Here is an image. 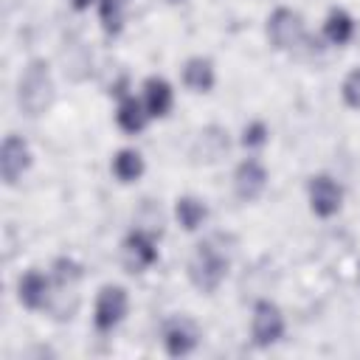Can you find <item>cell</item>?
Wrapping results in <instances>:
<instances>
[{
	"label": "cell",
	"mask_w": 360,
	"mask_h": 360,
	"mask_svg": "<svg viewBox=\"0 0 360 360\" xmlns=\"http://www.w3.org/2000/svg\"><path fill=\"white\" fill-rule=\"evenodd\" d=\"M228 152V132L222 127H205L197 132L191 143V158L194 163H217Z\"/></svg>",
	"instance_id": "cell-11"
},
{
	"label": "cell",
	"mask_w": 360,
	"mask_h": 360,
	"mask_svg": "<svg viewBox=\"0 0 360 360\" xmlns=\"http://www.w3.org/2000/svg\"><path fill=\"white\" fill-rule=\"evenodd\" d=\"M70 3H73V8H76V11H84V8H90V3H93V0H70Z\"/></svg>",
	"instance_id": "cell-22"
},
{
	"label": "cell",
	"mask_w": 360,
	"mask_h": 360,
	"mask_svg": "<svg viewBox=\"0 0 360 360\" xmlns=\"http://www.w3.org/2000/svg\"><path fill=\"white\" fill-rule=\"evenodd\" d=\"M323 34H326V39L332 45H346L352 39V34H354V20L343 8H332L326 22H323Z\"/></svg>",
	"instance_id": "cell-18"
},
{
	"label": "cell",
	"mask_w": 360,
	"mask_h": 360,
	"mask_svg": "<svg viewBox=\"0 0 360 360\" xmlns=\"http://www.w3.org/2000/svg\"><path fill=\"white\" fill-rule=\"evenodd\" d=\"M267 39L273 48L278 51H292L301 45L304 39V20L298 11L292 8H276L270 17H267Z\"/></svg>",
	"instance_id": "cell-4"
},
{
	"label": "cell",
	"mask_w": 360,
	"mask_h": 360,
	"mask_svg": "<svg viewBox=\"0 0 360 360\" xmlns=\"http://www.w3.org/2000/svg\"><path fill=\"white\" fill-rule=\"evenodd\" d=\"M163 346L172 357H183L197 346V332L191 329L188 321H172L163 329Z\"/></svg>",
	"instance_id": "cell-15"
},
{
	"label": "cell",
	"mask_w": 360,
	"mask_h": 360,
	"mask_svg": "<svg viewBox=\"0 0 360 360\" xmlns=\"http://www.w3.org/2000/svg\"><path fill=\"white\" fill-rule=\"evenodd\" d=\"M146 121H149V112H146V107H143L141 98H135V96H124V98L118 101L115 124H118L127 135H138V132L146 127Z\"/></svg>",
	"instance_id": "cell-14"
},
{
	"label": "cell",
	"mask_w": 360,
	"mask_h": 360,
	"mask_svg": "<svg viewBox=\"0 0 360 360\" xmlns=\"http://www.w3.org/2000/svg\"><path fill=\"white\" fill-rule=\"evenodd\" d=\"M214 82H217V76H214L211 59H205V56H191V59H186V65H183V84H186L188 90H194V93H208V90L214 87Z\"/></svg>",
	"instance_id": "cell-13"
},
{
	"label": "cell",
	"mask_w": 360,
	"mask_h": 360,
	"mask_svg": "<svg viewBox=\"0 0 360 360\" xmlns=\"http://www.w3.org/2000/svg\"><path fill=\"white\" fill-rule=\"evenodd\" d=\"M250 335L256 346H273L284 335V315L273 301H256L250 315Z\"/></svg>",
	"instance_id": "cell-5"
},
{
	"label": "cell",
	"mask_w": 360,
	"mask_h": 360,
	"mask_svg": "<svg viewBox=\"0 0 360 360\" xmlns=\"http://www.w3.org/2000/svg\"><path fill=\"white\" fill-rule=\"evenodd\" d=\"M53 295V278L42 270H25L17 281V298L25 309H45Z\"/></svg>",
	"instance_id": "cell-8"
},
{
	"label": "cell",
	"mask_w": 360,
	"mask_h": 360,
	"mask_svg": "<svg viewBox=\"0 0 360 360\" xmlns=\"http://www.w3.org/2000/svg\"><path fill=\"white\" fill-rule=\"evenodd\" d=\"M112 174L121 183H135L143 174V158L138 149H118L112 155Z\"/></svg>",
	"instance_id": "cell-17"
},
{
	"label": "cell",
	"mask_w": 360,
	"mask_h": 360,
	"mask_svg": "<svg viewBox=\"0 0 360 360\" xmlns=\"http://www.w3.org/2000/svg\"><path fill=\"white\" fill-rule=\"evenodd\" d=\"M357 284H360V276H357Z\"/></svg>",
	"instance_id": "cell-24"
},
{
	"label": "cell",
	"mask_w": 360,
	"mask_h": 360,
	"mask_svg": "<svg viewBox=\"0 0 360 360\" xmlns=\"http://www.w3.org/2000/svg\"><path fill=\"white\" fill-rule=\"evenodd\" d=\"M174 217H177V222H180L183 231H197V228L205 222L208 208H205L202 200L186 194V197H177V202H174Z\"/></svg>",
	"instance_id": "cell-16"
},
{
	"label": "cell",
	"mask_w": 360,
	"mask_h": 360,
	"mask_svg": "<svg viewBox=\"0 0 360 360\" xmlns=\"http://www.w3.org/2000/svg\"><path fill=\"white\" fill-rule=\"evenodd\" d=\"M169 3H183V0H169Z\"/></svg>",
	"instance_id": "cell-23"
},
{
	"label": "cell",
	"mask_w": 360,
	"mask_h": 360,
	"mask_svg": "<svg viewBox=\"0 0 360 360\" xmlns=\"http://www.w3.org/2000/svg\"><path fill=\"white\" fill-rule=\"evenodd\" d=\"M340 96H343V104L352 107V110H360V68L349 70L343 84H340Z\"/></svg>",
	"instance_id": "cell-20"
},
{
	"label": "cell",
	"mask_w": 360,
	"mask_h": 360,
	"mask_svg": "<svg viewBox=\"0 0 360 360\" xmlns=\"http://www.w3.org/2000/svg\"><path fill=\"white\" fill-rule=\"evenodd\" d=\"M124 262L132 273H143L146 267H152L158 262V248H155V239L152 233L135 228L127 239H124Z\"/></svg>",
	"instance_id": "cell-10"
},
{
	"label": "cell",
	"mask_w": 360,
	"mask_h": 360,
	"mask_svg": "<svg viewBox=\"0 0 360 360\" xmlns=\"http://www.w3.org/2000/svg\"><path fill=\"white\" fill-rule=\"evenodd\" d=\"M264 141H267V127H264L262 121H253V124L245 127V132H242V146L256 149V146H262Z\"/></svg>",
	"instance_id": "cell-21"
},
{
	"label": "cell",
	"mask_w": 360,
	"mask_h": 360,
	"mask_svg": "<svg viewBox=\"0 0 360 360\" xmlns=\"http://www.w3.org/2000/svg\"><path fill=\"white\" fill-rule=\"evenodd\" d=\"M307 194H309V208L315 217L321 219H329L340 211L343 205V188L329 177V174H315L309 177V186H307Z\"/></svg>",
	"instance_id": "cell-6"
},
{
	"label": "cell",
	"mask_w": 360,
	"mask_h": 360,
	"mask_svg": "<svg viewBox=\"0 0 360 360\" xmlns=\"http://www.w3.org/2000/svg\"><path fill=\"white\" fill-rule=\"evenodd\" d=\"M174 104V93H172V84L160 76H149L143 82V107L149 112V118H163L169 115Z\"/></svg>",
	"instance_id": "cell-12"
},
{
	"label": "cell",
	"mask_w": 360,
	"mask_h": 360,
	"mask_svg": "<svg viewBox=\"0 0 360 360\" xmlns=\"http://www.w3.org/2000/svg\"><path fill=\"white\" fill-rule=\"evenodd\" d=\"M228 267H231V253H225L217 239H205L194 248V253L188 259V281L200 292L211 295L225 281Z\"/></svg>",
	"instance_id": "cell-2"
},
{
	"label": "cell",
	"mask_w": 360,
	"mask_h": 360,
	"mask_svg": "<svg viewBox=\"0 0 360 360\" xmlns=\"http://www.w3.org/2000/svg\"><path fill=\"white\" fill-rule=\"evenodd\" d=\"M129 309V295L121 284H104L96 295V307H93V326L98 332H112L124 315Z\"/></svg>",
	"instance_id": "cell-3"
},
{
	"label": "cell",
	"mask_w": 360,
	"mask_h": 360,
	"mask_svg": "<svg viewBox=\"0 0 360 360\" xmlns=\"http://www.w3.org/2000/svg\"><path fill=\"white\" fill-rule=\"evenodd\" d=\"M31 166V149L25 138L20 135H6L3 149H0V174L6 186H14Z\"/></svg>",
	"instance_id": "cell-7"
},
{
	"label": "cell",
	"mask_w": 360,
	"mask_h": 360,
	"mask_svg": "<svg viewBox=\"0 0 360 360\" xmlns=\"http://www.w3.org/2000/svg\"><path fill=\"white\" fill-rule=\"evenodd\" d=\"M264 188H267V172H264V166L256 158L242 160L236 166V172H233V191H236V197L242 202H253V200H259L264 194Z\"/></svg>",
	"instance_id": "cell-9"
},
{
	"label": "cell",
	"mask_w": 360,
	"mask_h": 360,
	"mask_svg": "<svg viewBox=\"0 0 360 360\" xmlns=\"http://www.w3.org/2000/svg\"><path fill=\"white\" fill-rule=\"evenodd\" d=\"M121 3L124 0H98V20H101V28L115 37L121 31V22H124V14H121Z\"/></svg>",
	"instance_id": "cell-19"
},
{
	"label": "cell",
	"mask_w": 360,
	"mask_h": 360,
	"mask_svg": "<svg viewBox=\"0 0 360 360\" xmlns=\"http://www.w3.org/2000/svg\"><path fill=\"white\" fill-rule=\"evenodd\" d=\"M53 76L45 59H31L17 82V104L28 118H39L51 110L53 104Z\"/></svg>",
	"instance_id": "cell-1"
}]
</instances>
